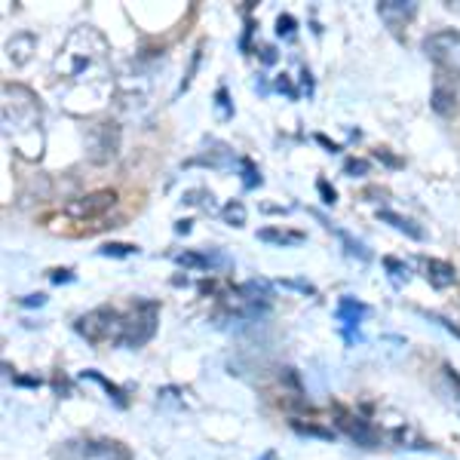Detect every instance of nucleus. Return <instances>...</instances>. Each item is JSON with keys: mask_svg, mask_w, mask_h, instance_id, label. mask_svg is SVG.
Instances as JSON below:
<instances>
[{"mask_svg": "<svg viewBox=\"0 0 460 460\" xmlns=\"http://www.w3.org/2000/svg\"><path fill=\"white\" fill-rule=\"evenodd\" d=\"M37 53V37L31 31H22V34H13V40L6 43V58H10L16 68L31 62V56Z\"/></svg>", "mask_w": 460, "mask_h": 460, "instance_id": "13", "label": "nucleus"}, {"mask_svg": "<svg viewBox=\"0 0 460 460\" xmlns=\"http://www.w3.org/2000/svg\"><path fill=\"white\" fill-rule=\"evenodd\" d=\"M84 381H95L99 387H105V393H108V399H114V405H120V408H126L129 402H126V393L117 387L114 381H108L105 375H99V372H84Z\"/></svg>", "mask_w": 460, "mask_h": 460, "instance_id": "18", "label": "nucleus"}, {"mask_svg": "<svg viewBox=\"0 0 460 460\" xmlns=\"http://www.w3.org/2000/svg\"><path fill=\"white\" fill-rule=\"evenodd\" d=\"M384 267L390 270V279L396 286H402V283H408V279H411V267L402 264L399 258H384Z\"/></svg>", "mask_w": 460, "mask_h": 460, "instance_id": "21", "label": "nucleus"}, {"mask_svg": "<svg viewBox=\"0 0 460 460\" xmlns=\"http://www.w3.org/2000/svg\"><path fill=\"white\" fill-rule=\"evenodd\" d=\"M184 203L203 206L206 212H212V209H215V197L209 194V190H203V188H197V190H188V194H184Z\"/></svg>", "mask_w": 460, "mask_h": 460, "instance_id": "23", "label": "nucleus"}, {"mask_svg": "<svg viewBox=\"0 0 460 460\" xmlns=\"http://www.w3.org/2000/svg\"><path fill=\"white\" fill-rule=\"evenodd\" d=\"M246 206L240 203V199H230V203L221 209V218H225V225H230V227H243L246 225Z\"/></svg>", "mask_w": 460, "mask_h": 460, "instance_id": "19", "label": "nucleus"}, {"mask_svg": "<svg viewBox=\"0 0 460 460\" xmlns=\"http://www.w3.org/2000/svg\"><path fill=\"white\" fill-rule=\"evenodd\" d=\"M273 457H277V455H273V451H267V455H264L261 460H273Z\"/></svg>", "mask_w": 460, "mask_h": 460, "instance_id": "38", "label": "nucleus"}, {"mask_svg": "<svg viewBox=\"0 0 460 460\" xmlns=\"http://www.w3.org/2000/svg\"><path fill=\"white\" fill-rule=\"evenodd\" d=\"M99 255H105V258H132V255H138V246H132V243H105V246L99 249Z\"/></svg>", "mask_w": 460, "mask_h": 460, "instance_id": "22", "label": "nucleus"}, {"mask_svg": "<svg viewBox=\"0 0 460 460\" xmlns=\"http://www.w3.org/2000/svg\"><path fill=\"white\" fill-rule=\"evenodd\" d=\"M47 304V295H28V298H22V307H43Z\"/></svg>", "mask_w": 460, "mask_h": 460, "instance_id": "34", "label": "nucleus"}, {"mask_svg": "<svg viewBox=\"0 0 460 460\" xmlns=\"http://www.w3.org/2000/svg\"><path fill=\"white\" fill-rule=\"evenodd\" d=\"M377 221H384V225H390L393 230H399V234H405V236H411V240H424V227L420 225H414L411 218H405V215H399V212H390V209H381L377 212Z\"/></svg>", "mask_w": 460, "mask_h": 460, "instance_id": "14", "label": "nucleus"}, {"mask_svg": "<svg viewBox=\"0 0 460 460\" xmlns=\"http://www.w3.org/2000/svg\"><path fill=\"white\" fill-rule=\"evenodd\" d=\"M53 80L65 93V108L71 114H95L108 105L111 95V47L105 34L93 25H80L62 43Z\"/></svg>", "mask_w": 460, "mask_h": 460, "instance_id": "1", "label": "nucleus"}, {"mask_svg": "<svg viewBox=\"0 0 460 460\" xmlns=\"http://www.w3.org/2000/svg\"><path fill=\"white\" fill-rule=\"evenodd\" d=\"M295 28H298V22L288 16V13H283V16L277 19V34L283 37V40H292V37H295Z\"/></svg>", "mask_w": 460, "mask_h": 460, "instance_id": "25", "label": "nucleus"}, {"mask_svg": "<svg viewBox=\"0 0 460 460\" xmlns=\"http://www.w3.org/2000/svg\"><path fill=\"white\" fill-rule=\"evenodd\" d=\"M215 108L221 111V120H230V117H234V108H230V102H227V89L225 86L215 93Z\"/></svg>", "mask_w": 460, "mask_h": 460, "instance_id": "27", "label": "nucleus"}, {"mask_svg": "<svg viewBox=\"0 0 460 460\" xmlns=\"http://www.w3.org/2000/svg\"><path fill=\"white\" fill-rule=\"evenodd\" d=\"M4 136L22 160L43 157V108L28 86H4Z\"/></svg>", "mask_w": 460, "mask_h": 460, "instance_id": "2", "label": "nucleus"}, {"mask_svg": "<svg viewBox=\"0 0 460 460\" xmlns=\"http://www.w3.org/2000/svg\"><path fill=\"white\" fill-rule=\"evenodd\" d=\"M273 86H277V93H286V95H288V99H292V102L298 99V89L292 86V80H288L286 74H283V77H277V84H273Z\"/></svg>", "mask_w": 460, "mask_h": 460, "instance_id": "30", "label": "nucleus"}, {"mask_svg": "<svg viewBox=\"0 0 460 460\" xmlns=\"http://www.w3.org/2000/svg\"><path fill=\"white\" fill-rule=\"evenodd\" d=\"M368 169H372V163H368V160H347L344 163V175H350V178L368 175Z\"/></svg>", "mask_w": 460, "mask_h": 460, "instance_id": "26", "label": "nucleus"}, {"mask_svg": "<svg viewBox=\"0 0 460 460\" xmlns=\"http://www.w3.org/2000/svg\"><path fill=\"white\" fill-rule=\"evenodd\" d=\"M338 424H341V429H344V433L350 436L356 445H362V448H377V445H381V439H377V433H375V427L368 424V420L347 414L344 408H338Z\"/></svg>", "mask_w": 460, "mask_h": 460, "instance_id": "10", "label": "nucleus"}, {"mask_svg": "<svg viewBox=\"0 0 460 460\" xmlns=\"http://www.w3.org/2000/svg\"><path fill=\"white\" fill-rule=\"evenodd\" d=\"M279 286L283 288H295V292L301 295H316V288L307 283V279H279Z\"/></svg>", "mask_w": 460, "mask_h": 460, "instance_id": "29", "label": "nucleus"}, {"mask_svg": "<svg viewBox=\"0 0 460 460\" xmlns=\"http://www.w3.org/2000/svg\"><path fill=\"white\" fill-rule=\"evenodd\" d=\"M49 279H53L56 286H62V283H71L74 273L71 270H53V277H49Z\"/></svg>", "mask_w": 460, "mask_h": 460, "instance_id": "35", "label": "nucleus"}, {"mask_svg": "<svg viewBox=\"0 0 460 460\" xmlns=\"http://www.w3.org/2000/svg\"><path fill=\"white\" fill-rule=\"evenodd\" d=\"M234 163V151H230L227 145H221V142H215V151L209 154H199V157H194L188 163V166H209V169H225Z\"/></svg>", "mask_w": 460, "mask_h": 460, "instance_id": "16", "label": "nucleus"}, {"mask_svg": "<svg viewBox=\"0 0 460 460\" xmlns=\"http://www.w3.org/2000/svg\"><path fill=\"white\" fill-rule=\"evenodd\" d=\"M424 316H427V319H433V323H439L442 329H448V332H451V335H455V338H460V329H457L455 323H448V319H445V316H439V314H427V310H424Z\"/></svg>", "mask_w": 460, "mask_h": 460, "instance_id": "31", "label": "nucleus"}, {"mask_svg": "<svg viewBox=\"0 0 460 460\" xmlns=\"http://www.w3.org/2000/svg\"><path fill=\"white\" fill-rule=\"evenodd\" d=\"M175 234H190V221H178V225H175Z\"/></svg>", "mask_w": 460, "mask_h": 460, "instance_id": "37", "label": "nucleus"}, {"mask_svg": "<svg viewBox=\"0 0 460 460\" xmlns=\"http://www.w3.org/2000/svg\"><path fill=\"white\" fill-rule=\"evenodd\" d=\"M316 190H319V197H323V203H325V206H335V203H338L335 188H332V184L325 181V178H319V181H316Z\"/></svg>", "mask_w": 460, "mask_h": 460, "instance_id": "28", "label": "nucleus"}, {"mask_svg": "<svg viewBox=\"0 0 460 460\" xmlns=\"http://www.w3.org/2000/svg\"><path fill=\"white\" fill-rule=\"evenodd\" d=\"M424 53L429 62L436 65V71L455 74L460 77V31L445 28V31H433L424 37Z\"/></svg>", "mask_w": 460, "mask_h": 460, "instance_id": "5", "label": "nucleus"}, {"mask_svg": "<svg viewBox=\"0 0 460 460\" xmlns=\"http://www.w3.org/2000/svg\"><path fill=\"white\" fill-rule=\"evenodd\" d=\"M295 429H298L301 436H316V439H335V429H323V427H314V424H301V420H295L292 424Z\"/></svg>", "mask_w": 460, "mask_h": 460, "instance_id": "24", "label": "nucleus"}, {"mask_svg": "<svg viewBox=\"0 0 460 460\" xmlns=\"http://www.w3.org/2000/svg\"><path fill=\"white\" fill-rule=\"evenodd\" d=\"M314 142H316V145H323L329 154H338V151H341V145H338V142H332V138H325L323 132H316V136H314Z\"/></svg>", "mask_w": 460, "mask_h": 460, "instance_id": "32", "label": "nucleus"}, {"mask_svg": "<svg viewBox=\"0 0 460 460\" xmlns=\"http://www.w3.org/2000/svg\"><path fill=\"white\" fill-rule=\"evenodd\" d=\"M377 16L393 34H399L402 28L418 16V4L414 0H381L377 4Z\"/></svg>", "mask_w": 460, "mask_h": 460, "instance_id": "9", "label": "nucleus"}, {"mask_svg": "<svg viewBox=\"0 0 460 460\" xmlns=\"http://www.w3.org/2000/svg\"><path fill=\"white\" fill-rule=\"evenodd\" d=\"M420 267H424V277L433 288H448L457 283L455 264L442 261V258H420Z\"/></svg>", "mask_w": 460, "mask_h": 460, "instance_id": "12", "label": "nucleus"}, {"mask_svg": "<svg viewBox=\"0 0 460 460\" xmlns=\"http://www.w3.org/2000/svg\"><path fill=\"white\" fill-rule=\"evenodd\" d=\"M429 108L439 117H455L460 111V77L436 71L433 93H429Z\"/></svg>", "mask_w": 460, "mask_h": 460, "instance_id": "6", "label": "nucleus"}, {"mask_svg": "<svg viewBox=\"0 0 460 460\" xmlns=\"http://www.w3.org/2000/svg\"><path fill=\"white\" fill-rule=\"evenodd\" d=\"M375 157H377V160H384V163H387V166H393V169L402 166V160L393 157V154H390V151H384V147H381V151H375Z\"/></svg>", "mask_w": 460, "mask_h": 460, "instance_id": "33", "label": "nucleus"}, {"mask_svg": "<svg viewBox=\"0 0 460 460\" xmlns=\"http://www.w3.org/2000/svg\"><path fill=\"white\" fill-rule=\"evenodd\" d=\"M114 203H117L114 190H93V194H86V197L71 199L65 212L77 221H86V218H99V215H105L108 209H114Z\"/></svg>", "mask_w": 460, "mask_h": 460, "instance_id": "7", "label": "nucleus"}, {"mask_svg": "<svg viewBox=\"0 0 460 460\" xmlns=\"http://www.w3.org/2000/svg\"><path fill=\"white\" fill-rule=\"evenodd\" d=\"M261 62H264V65H273V62H277V49H273V47H264V49H261Z\"/></svg>", "mask_w": 460, "mask_h": 460, "instance_id": "36", "label": "nucleus"}, {"mask_svg": "<svg viewBox=\"0 0 460 460\" xmlns=\"http://www.w3.org/2000/svg\"><path fill=\"white\" fill-rule=\"evenodd\" d=\"M157 323H160V304L138 298L129 310H126L120 347H126V350H138V347H145L147 341L157 335Z\"/></svg>", "mask_w": 460, "mask_h": 460, "instance_id": "4", "label": "nucleus"}, {"mask_svg": "<svg viewBox=\"0 0 460 460\" xmlns=\"http://www.w3.org/2000/svg\"><path fill=\"white\" fill-rule=\"evenodd\" d=\"M236 163H240V172H243V188H246V190L261 188V181H264V178H261V172H258V166H255V163H252L249 157H240Z\"/></svg>", "mask_w": 460, "mask_h": 460, "instance_id": "20", "label": "nucleus"}, {"mask_svg": "<svg viewBox=\"0 0 460 460\" xmlns=\"http://www.w3.org/2000/svg\"><path fill=\"white\" fill-rule=\"evenodd\" d=\"M335 316L341 323V332H344V341L353 344V341H359V325H362V319L368 316V304H362L356 298H341L335 307Z\"/></svg>", "mask_w": 460, "mask_h": 460, "instance_id": "8", "label": "nucleus"}, {"mask_svg": "<svg viewBox=\"0 0 460 460\" xmlns=\"http://www.w3.org/2000/svg\"><path fill=\"white\" fill-rule=\"evenodd\" d=\"M123 325H126V310H117V307H95L89 314L77 316L74 323V332L80 338H86L93 347H105V344H114L120 347L123 341Z\"/></svg>", "mask_w": 460, "mask_h": 460, "instance_id": "3", "label": "nucleus"}, {"mask_svg": "<svg viewBox=\"0 0 460 460\" xmlns=\"http://www.w3.org/2000/svg\"><path fill=\"white\" fill-rule=\"evenodd\" d=\"M258 240L261 243H273V246H301L307 236L301 230H279V227H264L258 230Z\"/></svg>", "mask_w": 460, "mask_h": 460, "instance_id": "15", "label": "nucleus"}, {"mask_svg": "<svg viewBox=\"0 0 460 460\" xmlns=\"http://www.w3.org/2000/svg\"><path fill=\"white\" fill-rule=\"evenodd\" d=\"M325 227L335 230L338 240L344 243V252H347V255H350V258H359V261H372V252L366 249V243L353 240V234H347V230H341V227H335V225H329V221H325Z\"/></svg>", "mask_w": 460, "mask_h": 460, "instance_id": "17", "label": "nucleus"}, {"mask_svg": "<svg viewBox=\"0 0 460 460\" xmlns=\"http://www.w3.org/2000/svg\"><path fill=\"white\" fill-rule=\"evenodd\" d=\"M175 264H181L184 270H212V267H230V258L221 252H194L184 249L175 255Z\"/></svg>", "mask_w": 460, "mask_h": 460, "instance_id": "11", "label": "nucleus"}]
</instances>
